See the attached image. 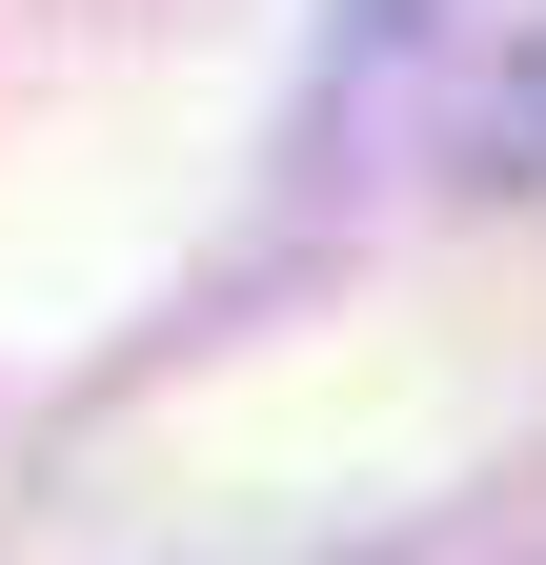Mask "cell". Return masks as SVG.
Listing matches in <instances>:
<instances>
[]
</instances>
